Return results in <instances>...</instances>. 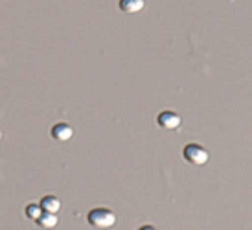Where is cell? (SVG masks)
Returning <instances> with one entry per match:
<instances>
[{
  "instance_id": "obj_1",
  "label": "cell",
  "mask_w": 252,
  "mask_h": 230,
  "mask_svg": "<svg viewBox=\"0 0 252 230\" xmlns=\"http://www.w3.org/2000/svg\"><path fill=\"white\" fill-rule=\"evenodd\" d=\"M87 221L94 227V229L99 230H107L116 225V214L109 208H94L89 212L87 216Z\"/></svg>"
},
{
  "instance_id": "obj_2",
  "label": "cell",
  "mask_w": 252,
  "mask_h": 230,
  "mask_svg": "<svg viewBox=\"0 0 252 230\" xmlns=\"http://www.w3.org/2000/svg\"><path fill=\"white\" fill-rule=\"evenodd\" d=\"M184 159H186V162L193 164V166H203V164L208 162L210 155L199 144H188V146L184 147Z\"/></svg>"
},
{
  "instance_id": "obj_3",
  "label": "cell",
  "mask_w": 252,
  "mask_h": 230,
  "mask_svg": "<svg viewBox=\"0 0 252 230\" xmlns=\"http://www.w3.org/2000/svg\"><path fill=\"white\" fill-rule=\"evenodd\" d=\"M158 126L164 127V129H169V131L179 129V126H181V116L173 111H164L158 114Z\"/></svg>"
},
{
  "instance_id": "obj_4",
  "label": "cell",
  "mask_w": 252,
  "mask_h": 230,
  "mask_svg": "<svg viewBox=\"0 0 252 230\" xmlns=\"http://www.w3.org/2000/svg\"><path fill=\"white\" fill-rule=\"evenodd\" d=\"M52 136H54V140H57V142H68V140L74 136V129H72L68 124L59 122V124H56V126L52 127Z\"/></svg>"
},
{
  "instance_id": "obj_5",
  "label": "cell",
  "mask_w": 252,
  "mask_h": 230,
  "mask_svg": "<svg viewBox=\"0 0 252 230\" xmlns=\"http://www.w3.org/2000/svg\"><path fill=\"white\" fill-rule=\"evenodd\" d=\"M42 212H48V214H57L61 210V201L56 196H44L41 201Z\"/></svg>"
},
{
  "instance_id": "obj_6",
  "label": "cell",
  "mask_w": 252,
  "mask_h": 230,
  "mask_svg": "<svg viewBox=\"0 0 252 230\" xmlns=\"http://www.w3.org/2000/svg\"><path fill=\"white\" fill-rule=\"evenodd\" d=\"M144 0H120V9L124 13H138L144 9Z\"/></svg>"
},
{
  "instance_id": "obj_7",
  "label": "cell",
  "mask_w": 252,
  "mask_h": 230,
  "mask_svg": "<svg viewBox=\"0 0 252 230\" xmlns=\"http://www.w3.org/2000/svg\"><path fill=\"white\" fill-rule=\"evenodd\" d=\"M37 223H39V227H42V229H56L57 223H59V217L56 216V214H48V212H42V216L37 219Z\"/></svg>"
},
{
  "instance_id": "obj_8",
  "label": "cell",
  "mask_w": 252,
  "mask_h": 230,
  "mask_svg": "<svg viewBox=\"0 0 252 230\" xmlns=\"http://www.w3.org/2000/svg\"><path fill=\"white\" fill-rule=\"evenodd\" d=\"M41 216H42L41 204H28V206H26V217H28V219H33V221H37Z\"/></svg>"
},
{
  "instance_id": "obj_9",
  "label": "cell",
  "mask_w": 252,
  "mask_h": 230,
  "mask_svg": "<svg viewBox=\"0 0 252 230\" xmlns=\"http://www.w3.org/2000/svg\"><path fill=\"white\" fill-rule=\"evenodd\" d=\"M140 230H157L155 227H151V225H146V227H142Z\"/></svg>"
}]
</instances>
